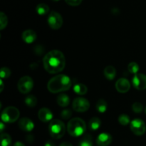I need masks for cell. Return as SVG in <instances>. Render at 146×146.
<instances>
[{"label":"cell","instance_id":"cell-37","mask_svg":"<svg viewBox=\"0 0 146 146\" xmlns=\"http://www.w3.org/2000/svg\"><path fill=\"white\" fill-rule=\"evenodd\" d=\"M52 1H59V0H52Z\"/></svg>","mask_w":146,"mask_h":146},{"label":"cell","instance_id":"cell-9","mask_svg":"<svg viewBox=\"0 0 146 146\" xmlns=\"http://www.w3.org/2000/svg\"><path fill=\"white\" fill-rule=\"evenodd\" d=\"M72 107L75 111L78 113H84L89 109L90 103L87 99L78 97L73 101Z\"/></svg>","mask_w":146,"mask_h":146},{"label":"cell","instance_id":"cell-8","mask_svg":"<svg viewBox=\"0 0 146 146\" xmlns=\"http://www.w3.org/2000/svg\"><path fill=\"white\" fill-rule=\"evenodd\" d=\"M130 127L133 133L136 135H142L145 133L146 125L143 120L140 118H135L131 122Z\"/></svg>","mask_w":146,"mask_h":146},{"label":"cell","instance_id":"cell-4","mask_svg":"<svg viewBox=\"0 0 146 146\" xmlns=\"http://www.w3.org/2000/svg\"><path fill=\"white\" fill-rule=\"evenodd\" d=\"M48 130L53 138L60 139L65 134V125L60 120H52L50 122Z\"/></svg>","mask_w":146,"mask_h":146},{"label":"cell","instance_id":"cell-34","mask_svg":"<svg viewBox=\"0 0 146 146\" xmlns=\"http://www.w3.org/2000/svg\"><path fill=\"white\" fill-rule=\"evenodd\" d=\"M44 146H55L54 143L51 141H47L46 143L44 144Z\"/></svg>","mask_w":146,"mask_h":146},{"label":"cell","instance_id":"cell-25","mask_svg":"<svg viewBox=\"0 0 146 146\" xmlns=\"http://www.w3.org/2000/svg\"><path fill=\"white\" fill-rule=\"evenodd\" d=\"M128 70L129 72L136 74L137 73H138V71H139V65L136 62H131L128 64Z\"/></svg>","mask_w":146,"mask_h":146},{"label":"cell","instance_id":"cell-17","mask_svg":"<svg viewBox=\"0 0 146 146\" xmlns=\"http://www.w3.org/2000/svg\"><path fill=\"white\" fill-rule=\"evenodd\" d=\"M56 102L60 107H66L69 104L70 98L67 94H60L57 97Z\"/></svg>","mask_w":146,"mask_h":146},{"label":"cell","instance_id":"cell-6","mask_svg":"<svg viewBox=\"0 0 146 146\" xmlns=\"http://www.w3.org/2000/svg\"><path fill=\"white\" fill-rule=\"evenodd\" d=\"M18 90L23 94H27L34 87V81L32 78L29 76H24L19 79L17 84Z\"/></svg>","mask_w":146,"mask_h":146},{"label":"cell","instance_id":"cell-11","mask_svg":"<svg viewBox=\"0 0 146 146\" xmlns=\"http://www.w3.org/2000/svg\"><path fill=\"white\" fill-rule=\"evenodd\" d=\"M115 88L121 93H125L131 88V83L127 79L120 78L115 82Z\"/></svg>","mask_w":146,"mask_h":146},{"label":"cell","instance_id":"cell-38","mask_svg":"<svg viewBox=\"0 0 146 146\" xmlns=\"http://www.w3.org/2000/svg\"><path fill=\"white\" fill-rule=\"evenodd\" d=\"M145 114H146V107H145Z\"/></svg>","mask_w":146,"mask_h":146},{"label":"cell","instance_id":"cell-29","mask_svg":"<svg viewBox=\"0 0 146 146\" xmlns=\"http://www.w3.org/2000/svg\"><path fill=\"white\" fill-rule=\"evenodd\" d=\"M11 70L8 68V67H1V72H0V76H1V79H7L11 75Z\"/></svg>","mask_w":146,"mask_h":146},{"label":"cell","instance_id":"cell-23","mask_svg":"<svg viewBox=\"0 0 146 146\" xmlns=\"http://www.w3.org/2000/svg\"><path fill=\"white\" fill-rule=\"evenodd\" d=\"M1 146H11V137L7 133L1 134Z\"/></svg>","mask_w":146,"mask_h":146},{"label":"cell","instance_id":"cell-31","mask_svg":"<svg viewBox=\"0 0 146 146\" xmlns=\"http://www.w3.org/2000/svg\"><path fill=\"white\" fill-rule=\"evenodd\" d=\"M83 0H65L67 4L73 7H76V6L80 5L82 2Z\"/></svg>","mask_w":146,"mask_h":146},{"label":"cell","instance_id":"cell-18","mask_svg":"<svg viewBox=\"0 0 146 146\" xmlns=\"http://www.w3.org/2000/svg\"><path fill=\"white\" fill-rule=\"evenodd\" d=\"M89 127L91 130H92L93 131H95V130H97L100 127L101 125V121L98 117H92L91 120H89Z\"/></svg>","mask_w":146,"mask_h":146},{"label":"cell","instance_id":"cell-19","mask_svg":"<svg viewBox=\"0 0 146 146\" xmlns=\"http://www.w3.org/2000/svg\"><path fill=\"white\" fill-rule=\"evenodd\" d=\"M74 91L79 95H84L88 91V88L84 84H76L74 87Z\"/></svg>","mask_w":146,"mask_h":146},{"label":"cell","instance_id":"cell-13","mask_svg":"<svg viewBox=\"0 0 146 146\" xmlns=\"http://www.w3.org/2000/svg\"><path fill=\"white\" fill-rule=\"evenodd\" d=\"M38 119L44 123L51 121L53 118L52 112L47 107H43L38 110Z\"/></svg>","mask_w":146,"mask_h":146},{"label":"cell","instance_id":"cell-28","mask_svg":"<svg viewBox=\"0 0 146 146\" xmlns=\"http://www.w3.org/2000/svg\"><path fill=\"white\" fill-rule=\"evenodd\" d=\"M132 109L134 113L139 114V113H142L143 110V105L142 103L139 102H135L133 104Z\"/></svg>","mask_w":146,"mask_h":146},{"label":"cell","instance_id":"cell-21","mask_svg":"<svg viewBox=\"0 0 146 146\" xmlns=\"http://www.w3.org/2000/svg\"><path fill=\"white\" fill-rule=\"evenodd\" d=\"M107 107H108V104L105 100L100 99L98 100L96 103V110L98 113H104L105 112H106Z\"/></svg>","mask_w":146,"mask_h":146},{"label":"cell","instance_id":"cell-30","mask_svg":"<svg viewBox=\"0 0 146 146\" xmlns=\"http://www.w3.org/2000/svg\"><path fill=\"white\" fill-rule=\"evenodd\" d=\"M72 115V112L70 109H65L61 113V117L64 120H68Z\"/></svg>","mask_w":146,"mask_h":146},{"label":"cell","instance_id":"cell-5","mask_svg":"<svg viewBox=\"0 0 146 146\" xmlns=\"http://www.w3.org/2000/svg\"><path fill=\"white\" fill-rule=\"evenodd\" d=\"M20 115L19 110L15 107L9 106L4 109L1 113V120L6 123H14L19 119Z\"/></svg>","mask_w":146,"mask_h":146},{"label":"cell","instance_id":"cell-2","mask_svg":"<svg viewBox=\"0 0 146 146\" xmlns=\"http://www.w3.org/2000/svg\"><path fill=\"white\" fill-rule=\"evenodd\" d=\"M71 80L68 76L66 74H58L52 77L47 84L48 91L52 93H58L66 91L71 87Z\"/></svg>","mask_w":146,"mask_h":146},{"label":"cell","instance_id":"cell-10","mask_svg":"<svg viewBox=\"0 0 146 146\" xmlns=\"http://www.w3.org/2000/svg\"><path fill=\"white\" fill-rule=\"evenodd\" d=\"M132 84L137 90H145L146 89V75L141 73H137L133 78Z\"/></svg>","mask_w":146,"mask_h":146},{"label":"cell","instance_id":"cell-16","mask_svg":"<svg viewBox=\"0 0 146 146\" xmlns=\"http://www.w3.org/2000/svg\"><path fill=\"white\" fill-rule=\"evenodd\" d=\"M104 74L106 78L108 79V80H113L116 75V70H115V67L113 66H107L104 69Z\"/></svg>","mask_w":146,"mask_h":146},{"label":"cell","instance_id":"cell-12","mask_svg":"<svg viewBox=\"0 0 146 146\" xmlns=\"http://www.w3.org/2000/svg\"><path fill=\"white\" fill-rule=\"evenodd\" d=\"M18 125L21 130L25 132H30L34 128V123L31 119L28 117H22L19 120Z\"/></svg>","mask_w":146,"mask_h":146},{"label":"cell","instance_id":"cell-3","mask_svg":"<svg viewBox=\"0 0 146 146\" xmlns=\"http://www.w3.org/2000/svg\"><path fill=\"white\" fill-rule=\"evenodd\" d=\"M86 125L84 120L80 117L71 119L67 124V131L73 137H79L85 133Z\"/></svg>","mask_w":146,"mask_h":146},{"label":"cell","instance_id":"cell-26","mask_svg":"<svg viewBox=\"0 0 146 146\" xmlns=\"http://www.w3.org/2000/svg\"><path fill=\"white\" fill-rule=\"evenodd\" d=\"M118 122L121 125L125 126L131 123V120H130L129 116L125 114H121L118 117Z\"/></svg>","mask_w":146,"mask_h":146},{"label":"cell","instance_id":"cell-35","mask_svg":"<svg viewBox=\"0 0 146 146\" xmlns=\"http://www.w3.org/2000/svg\"><path fill=\"white\" fill-rule=\"evenodd\" d=\"M14 146H25V145H24L23 143H21V142L17 141L14 143Z\"/></svg>","mask_w":146,"mask_h":146},{"label":"cell","instance_id":"cell-22","mask_svg":"<svg viewBox=\"0 0 146 146\" xmlns=\"http://www.w3.org/2000/svg\"><path fill=\"white\" fill-rule=\"evenodd\" d=\"M78 146H93L92 137L90 135H85L79 142Z\"/></svg>","mask_w":146,"mask_h":146},{"label":"cell","instance_id":"cell-7","mask_svg":"<svg viewBox=\"0 0 146 146\" xmlns=\"http://www.w3.org/2000/svg\"><path fill=\"white\" fill-rule=\"evenodd\" d=\"M48 24L53 29H58L63 25V18L57 11H52L48 17Z\"/></svg>","mask_w":146,"mask_h":146},{"label":"cell","instance_id":"cell-20","mask_svg":"<svg viewBox=\"0 0 146 146\" xmlns=\"http://www.w3.org/2000/svg\"><path fill=\"white\" fill-rule=\"evenodd\" d=\"M36 11L39 15H45L49 11V7L47 4L41 3L38 4L36 7Z\"/></svg>","mask_w":146,"mask_h":146},{"label":"cell","instance_id":"cell-27","mask_svg":"<svg viewBox=\"0 0 146 146\" xmlns=\"http://www.w3.org/2000/svg\"><path fill=\"white\" fill-rule=\"evenodd\" d=\"M8 23V19L4 12L0 13V29L2 30L7 27Z\"/></svg>","mask_w":146,"mask_h":146},{"label":"cell","instance_id":"cell-1","mask_svg":"<svg viewBox=\"0 0 146 146\" xmlns=\"http://www.w3.org/2000/svg\"><path fill=\"white\" fill-rule=\"evenodd\" d=\"M44 67L50 74H56L62 71L66 65L64 54L59 50H54L47 53L43 60Z\"/></svg>","mask_w":146,"mask_h":146},{"label":"cell","instance_id":"cell-33","mask_svg":"<svg viewBox=\"0 0 146 146\" xmlns=\"http://www.w3.org/2000/svg\"><path fill=\"white\" fill-rule=\"evenodd\" d=\"M59 146H73V145L71 143H68V142H64V143H61Z\"/></svg>","mask_w":146,"mask_h":146},{"label":"cell","instance_id":"cell-15","mask_svg":"<svg viewBox=\"0 0 146 146\" xmlns=\"http://www.w3.org/2000/svg\"><path fill=\"white\" fill-rule=\"evenodd\" d=\"M22 40L27 44H31L36 39V34L31 29H27L22 33Z\"/></svg>","mask_w":146,"mask_h":146},{"label":"cell","instance_id":"cell-24","mask_svg":"<svg viewBox=\"0 0 146 146\" xmlns=\"http://www.w3.org/2000/svg\"><path fill=\"white\" fill-rule=\"evenodd\" d=\"M25 103L27 106L30 107H34L37 104V99L34 95L27 96L25 98Z\"/></svg>","mask_w":146,"mask_h":146},{"label":"cell","instance_id":"cell-32","mask_svg":"<svg viewBox=\"0 0 146 146\" xmlns=\"http://www.w3.org/2000/svg\"><path fill=\"white\" fill-rule=\"evenodd\" d=\"M6 128L5 125H4V122H1V123H0V131H1V133H2L3 131H4V129Z\"/></svg>","mask_w":146,"mask_h":146},{"label":"cell","instance_id":"cell-36","mask_svg":"<svg viewBox=\"0 0 146 146\" xmlns=\"http://www.w3.org/2000/svg\"><path fill=\"white\" fill-rule=\"evenodd\" d=\"M0 82H1V92H2L3 89H4V83H3V81H2V79L1 80V81H0Z\"/></svg>","mask_w":146,"mask_h":146},{"label":"cell","instance_id":"cell-14","mask_svg":"<svg viewBox=\"0 0 146 146\" xmlns=\"http://www.w3.org/2000/svg\"><path fill=\"white\" fill-rule=\"evenodd\" d=\"M112 140V136L109 133H102L97 137L96 143L99 146H108L111 144Z\"/></svg>","mask_w":146,"mask_h":146}]
</instances>
